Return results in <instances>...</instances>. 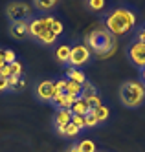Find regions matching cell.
<instances>
[{
	"mask_svg": "<svg viewBox=\"0 0 145 152\" xmlns=\"http://www.w3.org/2000/svg\"><path fill=\"white\" fill-rule=\"evenodd\" d=\"M136 24V15L134 11H130L127 7H118L112 13H108L105 18V28L114 39L116 37H123L134 28Z\"/></svg>",
	"mask_w": 145,
	"mask_h": 152,
	"instance_id": "cell-1",
	"label": "cell"
},
{
	"mask_svg": "<svg viewBox=\"0 0 145 152\" xmlns=\"http://www.w3.org/2000/svg\"><path fill=\"white\" fill-rule=\"evenodd\" d=\"M72 110H57L55 114V128H66V125L72 123Z\"/></svg>",
	"mask_w": 145,
	"mask_h": 152,
	"instance_id": "cell-10",
	"label": "cell"
},
{
	"mask_svg": "<svg viewBox=\"0 0 145 152\" xmlns=\"http://www.w3.org/2000/svg\"><path fill=\"white\" fill-rule=\"evenodd\" d=\"M4 61H6V64H11V62H15V61H17V55H15V51H13V50H4Z\"/></svg>",
	"mask_w": 145,
	"mask_h": 152,
	"instance_id": "cell-23",
	"label": "cell"
},
{
	"mask_svg": "<svg viewBox=\"0 0 145 152\" xmlns=\"http://www.w3.org/2000/svg\"><path fill=\"white\" fill-rule=\"evenodd\" d=\"M52 20H53V17L33 18L28 26V35L39 42H42V44H53L57 40V35H53V31H52Z\"/></svg>",
	"mask_w": 145,
	"mask_h": 152,
	"instance_id": "cell-3",
	"label": "cell"
},
{
	"mask_svg": "<svg viewBox=\"0 0 145 152\" xmlns=\"http://www.w3.org/2000/svg\"><path fill=\"white\" fill-rule=\"evenodd\" d=\"M79 132H81V130L77 128L75 125H72V123H70V125H66V128H64V137H75Z\"/></svg>",
	"mask_w": 145,
	"mask_h": 152,
	"instance_id": "cell-17",
	"label": "cell"
},
{
	"mask_svg": "<svg viewBox=\"0 0 145 152\" xmlns=\"http://www.w3.org/2000/svg\"><path fill=\"white\" fill-rule=\"evenodd\" d=\"M77 148H79V152H97V148H96V143L92 139H83L79 145H75Z\"/></svg>",
	"mask_w": 145,
	"mask_h": 152,
	"instance_id": "cell-16",
	"label": "cell"
},
{
	"mask_svg": "<svg viewBox=\"0 0 145 152\" xmlns=\"http://www.w3.org/2000/svg\"><path fill=\"white\" fill-rule=\"evenodd\" d=\"M55 95V86L53 81H42L37 86V97L40 101H52Z\"/></svg>",
	"mask_w": 145,
	"mask_h": 152,
	"instance_id": "cell-8",
	"label": "cell"
},
{
	"mask_svg": "<svg viewBox=\"0 0 145 152\" xmlns=\"http://www.w3.org/2000/svg\"><path fill=\"white\" fill-rule=\"evenodd\" d=\"M63 29H64V28H63V22H61V20H57V18H53V20H52V31H53V35L59 37V35L63 33Z\"/></svg>",
	"mask_w": 145,
	"mask_h": 152,
	"instance_id": "cell-20",
	"label": "cell"
},
{
	"mask_svg": "<svg viewBox=\"0 0 145 152\" xmlns=\"http://www.w3.org/2000/svg\"><path fill=\"white\" fill-rule=\"evenodd\" d=\"M85 46L99 57H108L116 50V39L107 31V28H96L85 37Z\"/></svg>",
	"mask_w": 145,
	"mask_h": 152,
	"instance_id": "cell-2",
	"label": "cell"
},
{
	"mask_svg": "<svg viewBox=\"0 0 145 152\" xmlns=\"http://www.w3.org/2000/svg\"><path fill=\"white\" fill-rule=\"evenodd\" d=\"M72 110V114L74 115H86V114H90V110H92V106L88 104L83 97H77V101L74 103V106L70 108Z\"/></svg>",
	"mask_w": 145,
	"mask_h": 152,
	"instance_id": "cell-11",
	"label": "cell"
},
{
	"mask_svg": "<svg viewBox=\"0 0 145 152\" xmlns=\"http://www.w3.org/2000/svg\"><path fill=\"white\" fill-rule=\"evenodd\" d=\"M96 125H97V119L92 115V112L86 114V115H85V128H92V126H96Z\"/></svg>",
	"mask_w": 145,
	"mask_h": 152,
	"instance_id": "cell-21",
	"label": "cell"
},
{
	"mask_svg": "<svg viewBox=\"0 0 145 152\" xmlns=\"http://www.w3.org/2000/svg\"><path fill=\"white\" fill-rule=\"evenodd\" d=\"M129 59L134 66H138L141 70L145 68V44L143 42L136 40L129 46Z\"/></svg>",
	"mask_w": 145,
	"mask_h": 152,
	"instance_id": "cell-6",
	"label": "cell"
},
{
	"mask_svg": "<svg viewBox=\"0 0 145 152\" xmlns=\"http://www.w3.org/2000/svg\"><path fill=\"white\" fill-rule=\"evenodd\" d=\"M24 86H26V81L20 77V81H18V90H22V88H24Z\"/></svg>",
	"mask_w": 145,
	"mask_h": 152,
	"instance_id": "cell-31",
	"label": "cell"
},
{
	"mask_svg": "<svg viewBox=\"0 0 145 152\" xmlns=\"http://www.w3.org/2000/svg\"><path fill=\"white\" fill-rule=\"evenodd\" d=\"M33 6L39 9H52V7H55V2L53 0H50V2H33Z\"/></svg>",
	"mask_w": 145,
	"mask_h": 152,
	"instance_id": "cell-26",
	"label": "cell"
},
{
	"mask_svg": "<svg viewBox=\"0 0 145 152\" xmlns=\"http://www.w3.org/2000/svg\"><path fill=\"white\" fill-rule=\"evenodd\" d=\"M28 26L29 20H17V22L11 24V35L17 39H26L28 37Z\"/></svg>",
	"mask_w": 145,
	"mask_h": 152,
	"instance_id": "cell-9",
	"label": "cell"
},
{
	"mask_svg": "<svg viewBox=\"0 0 145 152\" xmlns=\"http://www.w3.org/2000/svg\"><path fill=\"white\" fill-rule=\"evenodd\" d=\"M6 66V61H4V50H0V70Z\"/></svg>",
	"mask_w": 145,
	"mask_h": 152,
	"instance_id": "cell-30",
	"label": "cell"
},
{
	"mask_svg": "<svg viewBox=\"0 0 145 152\" xmlns=\"http://www.w3.org/2000/svg\"><path fill=\"white\" fill-rule=\"evenodd\" d=\"M121 103L127 108H136L145 101V86L141 81H127L121 84L119 90Z\"/></svg>",
	"mask_w": 145,
	"mask_h": 152,
	"instance_id": "cell-4",
	"label": "cell"
},
{
	"mask_svg": "<svg viewBox=\"0 0 145 152\" xmlns=\"http://www.w3.org/2000/svg\"><path fill=\"white\" fill-rule=\"evenodd\" d=\"M70 51H72V48H70V46L63 44V46H59L57 50H55V57H57V61H59V62L68 64V61H70Z\"/></svg>",
	"mask_w": 145,
	"mask_h": 152,
	"instance_id": "cell-13",
	"label": "cell"
},
{
	"mask_svg": "<svg viewBox=\"0 0 145 152\" xmlns=\"http://www.w3.org/2000/svg\"><path fill=\"white\" fill-rule=\"evenodd\" d=\"M68 152H79V148H77V147H72V148H68Z\"/></svg>",
	"mask_w": 145,
	"mask_h": 152,
	"instance_id": "cell-33",
	"label": "cell"
},
{
	"mask_svg": "<svg viewBox=\"0 0 145 152\" xmlns=\"http://www.w3.org/2000/svg\"><path fill=\"white\" fill-rule=\"evenodd\" d=\"M28 13H29V6L24 4V2H11L7 6V17L13 20V22H17V20H26Z\"/></svg>",
	"mask_w": 145,
	"mask_h": 152,
	"instance_id": "cell-7",
	"label": "cell"
},
{
	"mask_svg": "<svg viewBox=\"0 0 145 152\" xmlns=\"http://www.w3.org/2000/svg\"><path fill=\"white\" fill-rule=\"evenodd\" d=\"M141 83H143V86H145V68L141 70Z\"/></svg>",
	"mask_w": 145,
	"mask_h": 152,
	"instance_id": "cell-32",
	"label": "cell"
},
{
	"mask_svg": "<svg viewBox=\"0 0 145 152\" xmlns=\"http://www.w3.org/2000/svg\"><path fill=\"white\" fill-rule=\"evenodd\" d=\"M66 81H68V79H66ZM64 94H66V95H74V97H81V94H83V86L77 84V83L68 81V83H66V88H64Z\"/></svg>",
	"mask_w": 145,
	"mask_h": 152,
	"instance_id": "cell-14",
	"label": "cell"
},
{
	"mask_svg": "<svg viewBox=\"0 0 145 152\" xmlns=\"http://www.w3.org/2000/svg\"><path fill=\"white\" fill-rule=\"evenodd\" d=\"M66 79H68V81H72V83H77V84H85L86 83V77H85V73L79 70V68H68V70H66Z\"/></svg>",
	"mask_w": 145,
	"mask_h": 152,
	"instance_id": "cell-12",
	"label": "cell"
},
{
	"mask_svg": "<svg viewBox=\"0 0 145 152\" xmlns=\"http://www.w3.org/2000/svg\"><path fill=\"white\" fill-rule=\"evenodd\" d=\"M92 115L97 119V123H101V121H107L108 119V108L105 106V104H99V106H96V108H92Z\"/></svg>",
	"mask_w": 145,
	"mask_h": 152,
	"instance_id": "cell-15",
	"label": "cell"
},
{
	"mask_svg": "<svg viewBox=\"0 0 145 152\" xmlns=\"http://www.w3.org/2000/svg\"><path fill=\"white\" fill-rule=\"evenodd\" d=\"M6 90H7V79L0 75V92H6Z\"/></svg>",
	"mask_w": 145,
	"mask_h": 152,
	"instance_id": "cell-28",
	"label": "cell"
},
{
	"mask_svg": "<svg viewBox=\"0 0 145 152\" xmlns=\"http://www.w3.org/2000/svg\"><path fill=\"white\" fill-rule=\"evenodd\" d=\"M88 59H90V50H88L85 44H75L70 51V61L68 64L72 68H81L83 64L88 62Z\"/></svg>",
	"mask_w": 145,
	"mask_h": 152,
	"instance_id": "cell-5",
	"label": "cell"
},
{
	"mask_svg": "<svg viewBox=\"0 0 145 152\" xmlns=\"http://www.w3.org/2000/svg\"><path fill=\"white\" fill-rule=\"evenodd\" d=\"M138 40H140V42H143V44H145V26H143V28H141V29L138 31Z\"/></svg>",
	"mask_w": 145,
	"mask_h": 152,
	"instance_id": "cell-29",
	"label": "cell"
},
{
	"mask_svg": "<svg viewBox=\"0 0 145 152\" xmlns=\"http://www.w3.org/2000/svg\"><path fill=\"white\" fill-rule=\"evenodd\" d=\"M97 92H96V88H94V86L90 84V83H85L83 84V94H81V97H90V95H96Z\"/></svg>",
	"mask_w": 145,
	"mask_h": 152,
	"instance_id": "cell-19",
	"label": "cell"
},
{
	"mask_svg": "<svg viewBox=\"0 0 145 152\" xmlns=\"http://www.w3.org/2000/svg\"><path fill=\"white\" fill-rule=\"evenodd\" d=\"M88 7H90V9H96V11H99V9H103V7H105V2H103V0H90V2H88Z\"/></svg>",
	"mask_w": 145,
	"mask_h": 152,
	"instance_id": "cell-25",
	"label": "cell"
},
{
	"mask_svg": "<svg viewBox=\"0 0 145 152\" xmlns=\"http://www.w3.org/2000/svg\"><path fill=\"white\" fill-rule=\"evenodd\" d=\"M72 125H75L79 130L85 128V115H72Z\"/></svg>",
	"mask_w": 145,
	"mask_h": 152,
	"instance_id": "cell-22",
	"label": "cell"
},
{
	"mask_svg": "<svg viewBox=\"0 0 145 152\" xmlns=\"http://www.w3.org/2000/svg\"><path fill=\"white\" fill-rule=\"evenodd\" d=\"M7 66H9V70H11V75H17V77H22V64H20L18 61H15V62L7 64Z\"/></svg>",
	"mask_w": 145,
	"mask_h": 152,
	"instance_id": "cell-18",
	"label": "cell"
},
{
	"mask_svg": "<svg viewBox=\"0 0 145 152\" xmlns=\"http://www.w3.org/2000/svg\"><path fill=\"white\" fill-rule=\"evenodd\" d=\"M66 79H59V81H53V86H55V94H61V92H64V88H66Z\"/></svg>",
	"mask_w": 145,
	"mask_h": 152,
	"instance_id": "cell-24",
	"label": "cell"
},
{
	"mask_svg": "<svg viewBox=\"0 0 145 152\" xmlns=\"http://www.w3.org/2000/svg\"><path fill=\"white\" fill-rule=\"evenodd\" d=\"M0 75H2V77H11V70H9V66H7V64H6V66L2 68V70H0Z\"/></svg>",
	"mask_w": 145,
	"mask_h": 152,
	"instance_id": "cell-27",
	"label": "cell"
}]
</instances>
